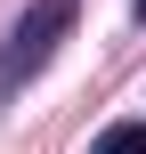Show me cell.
<instances>
[{
  "instance_id": "6da1fadb",
  "label": "cell",
  "mask_w": 146,
  "mask_h": 154,
  "mask_svg": "<svg viewBox=\"0 0 146 154\" xmlns=\"http://www.w3.org/2000/svg\"><path fill=\"white\" fill-rule=\"evenodd\" d=\"M73 16H81V0H24V16L0 32V106H16V97L49 73V57H57V41L73 32Z\"/></svg>"
},
{
  "instance_id": "7a4b0ae2",
  "label": "cell",
  "mask_w": 146,
  "mask_h": 154,
  "mask_svg": "<svg viewBox=\"0 0 146 154\" xmlns=\"http://www.w3.org/2000/svg\"><path fill=\"white\" fill-rule=\"evenodd\" d=\"M89 154H146V122H106Z\"/></svg>"
},
{
  "instance_id": "3957f363",
  "label": "cell",
  "mask_w": 146,
  "mask_h": 154,
  "mask_svg": "<svg viewBox=\"0 0 146 154\" xmlns=\"http://www.w3.org/2000/svg\"><path fill=\"white\" fill-rule=\"evenodd\" d=\"M138 24H146V0H138Z\"/></svg>"
}]
</instances>
